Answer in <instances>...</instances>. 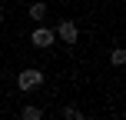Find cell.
I'll return each instance as SVG.
<instances>
[{
    "instance_id": "obj_8",
    "label": "cell",
    "mask_w": 126,
    "mask_h": 120,
    "mask_svg": "<svg viewBox=\"0 0 126 120\" xmlns=\"http://www.w3.org/2000/svg\"><path fill=\"white\" fill-rule=\"evenodd\" d=\"M0 20H3V10H0Z\"/></svg>"
},
{
    "instance_id": "obj_2",
    "label": "cell",
    "mask_w": 126,
    "mask_h": 120,
    "mask_svg": "<svg viewBox=\"0 0 126 120\" xmlns=\"http://www.w3.org/2000/svg\"><path fill=\"white\" fill-rule=\"evenodd\" d=\"M53 37L63 40V44H76V40H80V27H76L73 20H60L57 30H53Z\"/></svg>"
},
{
    "instance_id": "obj_7",
    "label": "cell",
    "mask_w": 126,
    "mask_h": 120,
    "mask_svg": "<svg viewBox=\"0 0 126 120\" xmlns=\"http://www.w3.org/2000/svg\"><path fill=\"white\" fill-rule=\"evenodd\" d=\"M110 63H113V67H123V63H126V50H123V47H116V50L110 53Z\"/></svg>"
},
{
    "instance_id": "obj_4",
    "label": "cell",
    "mask_w": 126,
    "mask_h": 120,
    "mask_svg": "<svg viewBox=\"0 0 126 120\" xmlns=\"http://www.w3.org/2000/svg\"><path fill=\"white\" fill-rule=\"evenodd\" d=\"M27 13H30V20H37V24H43L50 10H47V3H40V0H37V3H30V10H27Z\"/></svg>"
},
{
    "instance_id": "obj_1",
    "label": "cell",
    "mask_w": 126,
    "mask_h": 120,
    "mask_svg": "<svg viewBox=\"0 0 126 120\" xmlns=\"http://www.w3.org/2000/svg\"><path fill=\"white\" fill-rule=\"evenodd\" d=\"M40 83H43V70L40 67H23L17 73V87L20 90H37Z\"/></svg>"
},
{
    "instance_id": "obj_6",
    "label": "cell",
    "mask_w": 126,
    "mask_h": 120,
    "mask_svg": "<svg viewBox=\"0 0 126 120\" xmlns=\"http://www.w3.org/2000/svg\"><path fill=\"white\" fill-rule=\"evenodd\" d=\"M63 120H86V117H83L80 107H73V103H70V107H63Z\"/></svg>"
},
{
    "instance_id": "obj_3",
    "label": "cell",
    "mask_w": 126,
    "mask_h": 120,
    "mask_svg": "<svg viewBox=\"0 0 126 120\" xmlns=\"http://www.w3.org/2000/svg\"><path fill=\"white\" fill-rule=\"evenodd\" d=\"M53 40H57V37H53V30H50V27H37V30L30 33V44H33V47H40V50L53 47Z\"/></svg>"
},
{
    "instance_id": "obj_5",
    "label": "cell",
    "mask_w": 126,
    "mask_h": 120,
    "mask_svg": "<svg viewBox=\"0 0 126 120\" xmlns=\"http://www.w3.org/2000/svg\"><path fill=\"white\" fill-rule=\"evenodd\" d=\"M20 120H43V110L33 107V103H27V107L20 110Z\"/></svg>"
}]
</instances>
